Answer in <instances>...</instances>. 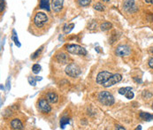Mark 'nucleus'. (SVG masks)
<instances>
[{"mask_svg":"<svg viewBox=\"0 0 153 130\" xmlns=\"http://www.w3.org/2000/svg\"><path fill=\"white\" fill-rule=\"evenodd\" d=\"M101 1H103V2H104V3H108V2H110L111 0H101Z\"/></svg>","mask_w":153,"mask_h":130,"instance_id":"nucleus-32","label":"nucleus"},{"mask_svg":"<svg viewBox=\"0 0 153 130\" xmlns=\"http://www.w3.org/2000/svg\"><path fill=\"white\" fill-rule=\"evenodd\" d=\"M130 90H132V88L131 87H125V88H121V89H120V90H119V93L120 94V95H126L128 91H130Z\"/></svg>","mask_w":153,"mask_h":130,"instance_id":"nucleus-19","label":"nucleus"},{"mask_svg":"<svg viewBox=\"0 0 153 130\" xmlns=\"http://www.w3.org/2000/svg\"><path fill=\"white\" fill-rule=\"evenodd\" d=\"M123 8L128 13H134L138 10V8L136 5L135 0H126L123 4Z\"/></svg>","mask_w":153,"mask_h":130,"instance_id":"nucleus-7","label":"nucleus"},{"mask_svg":"<svg viewBox=\"0 0 153 130\" xmlns=\"http://www.w3.org/2000/svg\"><path fill=\"white\" fill-rule=\"evenodd\" d=\"M146 3H149V4H153V0H145Z\"/></svg>","mask_w":153,"mask_h":130,"instance_id":"nucleus-30","label":"nucleus"},{"mask_svg":"<svg viewBox=\"0 0 153 130\" xmlns=\"http://www.w3.org/2000/svg\"><path fill=\"white\" fill-rule=\"evenodd\" d=\"M97 99L100 104L105 106H111L114 104V98L108 91H101L97 96Z\"/></svg>","mask_w":153,"mask_h":130,"instance_id":"nucleus-1","label":"nucleus"},{"mask_svg":"<svg viewBox=\"0 0 153 130\" xmlns=\"http://www.w3.org/2000/svg\"><path fill=\"white\" fill-rule=\"evenodd\" d=\"M65 73L67 74V76L69 77H72V78H75V77H78L80 73H81V70L80 68L77 66L76 64H69L66 69H65Z\"/></svg>","mask_w":153,"mask_h":130,"instance_id":"nucleus-4","label":"nucleus"},{"mask_svg":"<svg viewBox=\"0 0 153 130\" xmlns=\"http://www.w3.org/2000/svg\"><path fill=\"white\" fill-rule=\"evenodd\" d=\"M66 50L67 51V52L75 54V55H80V56L87 55V51L83 47L78 44H67Z\"/></svg>","mask_w":153,"mask_h":130,"instance_id":"nucleus-3","label":"nucleus"},{"mask_svg":"<svg viewBox=\"0 0 153 130\" xmlns=\"http://www.w3.org/2000/svg\"><path fill=\"white\" fill-rule=\"evenodd\" d=\"M40 8L45 9V10H47L49 12L51 10L49 0H40Z\"/></svg>","mask_w":153,"mask_h":130,"instance_id":"nucleus-15","label":"nucleus"},{"mask_svg":"<svg viewBox=\"0 0 153 130\" xmlns=\"http://www.w3.org/2000/svg\"><path fill=\"white\" fill-rule=\"evenodd\" d=\"M112 75V73L108 72V71H103V72H100L97 76H96V83L97 84H100L103 86V84Z\"/></svg>","mask_w":153,"mask_h":130,"instance_id":"nucleus-8","label":"nucleus"},{"mask_svg":"<svg viewBox=\"0 0 153 130\" xmlns=\"http://www.w3.org/2000/svg\"><path fill=\"white\" fill-rule=\"evenodd\" d=\"M125 97H126L128 99H132V98H134V93H133V91H132V90L128 91V92L125 95Z\"/></svg>","mask_w":153,"mask_h":130,"instance_id":"nucleus-26","label":"nucleus"},{"mask_svg":"<svg viewBox=\"0 0 153 130\" xmlns=\"http://www.w3.org/2000/svg\"><path fill=\"white\" fill-rule=\"evenodd\" d=\"M64 0H52L51 2V8L54 12H59L63 9Z\"/></svg>","mask_w":153,"mask_h":130,"instance_id":"nucleus-10","label":"nucleus"},{"mask_svg":"<svg viewBox=\"0 0 153 130\" xmlns=\"http://www.w3.org/2000/svg\"><path fill=\"white\" fill-rule=\"evenodd\" d=\"M68 123H69V119H68V118L64 117V118H62V119L60 120V127H61L62 129H65V126L67 125Z\"/></svg>","mask_w":153,"mask_h":130,"instance_id":"nucleus-21","label":"nucleus"},{"mask_svg":"<svg viewBox=\"0 0 153 130\" xmlns=\"http://www.w3.org/2000/svg\"><path fill=\"white\" fill-rule=\"evenodd\" d=\"M55 58H56V60H57L59 63H61V64H67V62H68V60H69L68 56H67V54L63 53V52H60V53L56 54Z\"/></svg>","mask_w":153,"mask_h":130,"instance_id":"nucleus-11","label":"nucleus"},{"mask_svg":"<svg viewBox=\"0 0 153 130\" xmlns=\"http://www.w3.org/2000/svg\"><path fill=\"white\" fill-rule=\"evenodd\" d=\"M46 99H47L48 102L51 103V104H56V103L59 101V96H58L55 92H53V91L48 92V93L46 94Z\"/></svg>","mask_w":153,"mask_h":130,"instance_id":"nucleus-12","label":"nucleus"},{"mask_svg":"<svg viewBox=\"0 0 153 130\" xmlns=\"http://www.w3.org/2000/svg\"><path fill=\"white\" fill-rule=\"evenodd\" d=\"M122 80V75L120 74H112L104 84L103 86L105 87V88H109L114 84H116L117 82H120V81Z\"/></svg>","mask_w":153,"mask_h":130,"instance_id":"nucleus-6","label":"nucleus"},{"mask_svg":"<svg viewBox=\"0 0 153 130\" xmlns=\"http://www.w3.org/2000/svg\"><path fill=\"white\" fill-rule=\"evenodd\" d=\"M32 71H33V73L34 74H38L40 71H41V66L38 65V64H35L34 66H33V67H32Z\"/></svg>","mask_w":153,"mask_h":130,"instance_id":"nucleus-23","label":"nucleus"},{"mask_svg":"<svg viewBox=\"0 0 153 130\" xmlns=\"http://www.w3.org/2000/svg\"><path fill=\"white\" fill-rule=\"evenodd\" d=\"M150 52H151L152 54H153V46L151 48V49H150Z\"/></svg>","mask_w":153,"mask_h":130,"instance_id":"nucleus-31","label":"nucleus"},{"mask_svg":"<svg viewBox=\"0 0 153 130\" xmlns=\"http://www.w3.org/2000/svg\"><path fill=\"white\" fill-rule=\"evenodd\" d=\"M116 129H121V130L125 129V128H124V127H121V126H117V127H116Z\"/></svg>","mask_w":153,"mask_h":130,"instance_id":"nucleus-29","label":"nucleus"},{"mask_svg":"<svg viewBox=\"0 0 153 130\" xmlns=\"http://www.w3.org/2000/svg\"><path fill=\"white\" fill-rule=\"evenodd\" d=\"M36 78L35 79L34 77H29L28 78V82H29V83L31 84V85H33V86H36Z\"/></svg>","mask_w":153,"mask_h":130,"instance_id":"nucleus-25","label":"nucleus"},{"mask_svg":"<svg viewBox=\"0 0 153 130\" xmlns=\"http://www.w3.org/2000/svg\"><path fill=\"white\" fill-rule=\"evenodd\" d=\"M130 52H131V50L127 45H120L115 51L116 55L119 56V57H126V56H128L130 54Z\"/></svg>","mask_w":153,"mask_h":130,"instance_id":"nucleus-9","label":"nucleus"},{"mask_svg":"<svg viewBox=\"0 0 153 130\" xmlns=\"http://www.w3.org/2000/svg\"><path fill=\"white\" fill-rule=\"evenodd\" d=\"M78 4L82 7H87L91 3V0H78Z\"/></svg>","mask_w":153,"mask_h":130,"instance_id":"nucleus-17","label":"nucleus"},{"mask_svg":"<svg viewBox=\"0 0 153 130\" xmlns=\"http://www.w3.org/2000/svg\"><path fill=\"white\" fill-rule=\"evenodd\" d=\"M140 118L144 121H153V114L148 113H140Z\"/></svg>","mask_w":153,"mask_h":130,"instance_id":"nucleus-14","label":"nucleus"},{"mask_svg":"<svg viewBox=\"0 0 153 130\" xmlns=\"http://www.w3.org/2000/svg\"><path fill=\"white\" fill-rule=\"evenodd\" d=\"M43 50H44V46H41L34 54H32V56H31V58L32 59H36V58H37L38 57H39V55L41 54V52L43 51Z\"/></svg>","mask_w":153,"mask_h":130,"instance_id":"nucleus-18","label":"nucleus"},{"mask_svg":"<svg viewBox=\"0 0 153 130\" xmlns=\"http://www.w3.org/2000/svg\"><path fill=\"white\" fill-rule=\"evenodd\" d=\"M48 20H49L48 16L44 12H36L34 17V24L38 28L44 27L48 22Z\"/></svg>","mask_w":153,"mask_h":130,"instance_id":"nucleus-2","label":"nucleus"},{"mask_svg":"<svg viewBox=\"0 0 153 130\" xmlns=\"http://www.w3.org/2000/svg\"><path fill=\"white\" fill-rule=\"evenodd\" d=\"M152 109H153V105H152Z\"/></svg>","mask_w":153,"mask_h":130,"instance_id":"nucleus-34","label":"nucleus"},{"mask_svg":"<svg viewBox=\"0 0 153 130\" xmlns=\"http://www.w3.org/2000/svg\"><path fill=\"white\" fill-rule=\"evenodd\" d=\"M136 129H142V128H141V126H139V127H138V128H137Z\"/></svg>","mask_w":153,"mask_h":130,"instance_id":"nucleus-33","label":"nucleus"},{"mask_svg":"<svg viewBox=\"0 0 153 130\" xmlns=\"http://www.w3.org/2000/svg\"><path fill=\"white\" fill-rule=\"evenodd\" d=\"M74 27H75V24L74 23H71V24H69L68 26H65V27H64V32H65V34H68L73 28H74Z\"/></svg>","mask_w":153,"mask_h":130,"instance_id":"nucleus-22","label":"nucleus"},{"mask_svg":"<svg viewBox=\"0 0 153 130\" xmlns=\"http://www.w3.org/2000/svg\"><path fill=\"white\" fill-rule=\"evenodd\" d=\"M12 33H13V35H12V40L14 41V43H15V44L17 45V46H20V42H19V39L17 38V35H16V32H15V30H13L12 31Z\"/></svg>","mask_w":153,"mask_h":130,"instance_id":"nucleus-24","label":"nucleus"},{"mask_svg":"<svg viewBox=\"0 0 153 130\" xmlns=\"http://www.w3.org/2000/svg\"><path fill=\"white\" fill-rule=\"evenodd\" d=\"M11 127L13 129H23V124L19 119H13L11 121Z\"/></svg>","mask_w":153,"mask_h":130,"instance_id":"nucleus-13","label":"nucleus"},{"mask_svg":"<svg viewBox=\"0 0 153 130\" xmlns=\"http://www.w3.org/2000/svg\"><path fill=\"white\" fill-rule=\"evenodd\" d=\"M112 27V24L110 23V22H104V23H102L101 26H100V29H101L102 31L110 30Z\"/></svg>","mask_w":153,"mask_h":130,"instance_id":"nucleus-16","label":"nucleus"},{"mask_svg":"<svg viewBox=\"0 0 153 130\" xmlns=\"http://www.w3.org/2000/svg\"><path fill=\"white\" fill-rule=\"evenodd\" d=\"M94 9L96 10V11H99V12L104 11V5H103L101 3H96V4H94Z\"/></svg>","mask_w":153,"mask_h":130,"instance_id":"nucleus-20","label":"nucleus"},{"mask_svg":"<svg viewBox=\"0 0 153 130\" xmlns=\"http://www.w3.org/2000/svg\"><path fill=\"white\" fill-rule=\"evenodd\" d=\"M37 108L38 110L43 113H49L51 112V107L49 105V102L45 98H41L37 103Z\"/></svg>","mask_w":153,"mask_h":130,"instance_id":"nucleus-5","label":"nucleus"},{"mask_svg":"<svg viewBox=\"0 0 153 130\" xmlns=\"http://www.w3.org/2000/svg\"><path fill=\"white\" fill-rule=\"evenodd\" d=\"M0 3H1L0 11H1V12H4V0H0Z\"/></svg>","mask_w":153,"mask_h":130,"instance_id":"nucleus-27","label":"nucleus"},{"mask_svg":"<svg viewBox=\"0 0 153 130\" xmlns=\"http://www.w3.org/2000/svg\"><path fill=\"white\" fill-rule=\"evenodd\" d=\"M149 66H150L151 68H153V58H150V60H149Z\"/></svg>","mask_w":153,"mask_h":130,"instance_id":"nucleus-28","label":"nucleus"}]
</instances>
